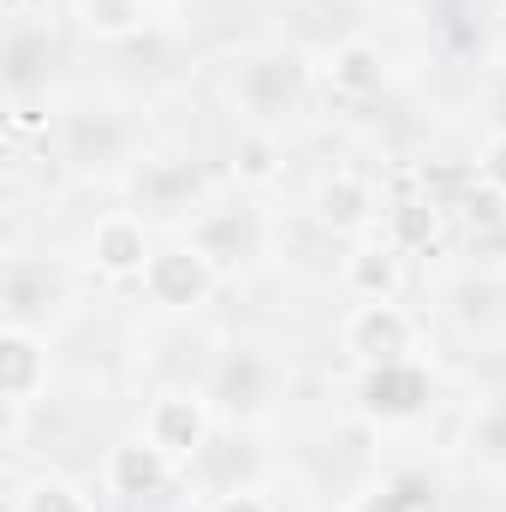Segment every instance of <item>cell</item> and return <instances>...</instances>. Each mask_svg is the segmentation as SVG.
I'll return each instance as SVG.
<instances>
[{"label":"cell","mask_w":506,"mask_h":512,"mask_svg":"<svg viewBox=\"0 0 506 512\" xmlns=\"http://www.w3.org/2000/svg\"><path fill=\"white\" fill-rule=\"evenodd\" d=\"M137 280H143V292H149V304H155V310L191 316V310H203V304L215 298L221 268H215V256L203 251L197 239H191V245H185V239H173V245H155L149 268H143Z\"/></svg>","instance_id":"1"},{"label":"cell","mask_w":506,"mask_h":512,"mask_svg":"<svg viewBox=\"0 0 506 512\" xmlns=\"http://www.w3.org/2000/svg\"><path fill=\"white\" fill-rule=\"evenodd\" d=\"M340 346L364 370H376V364H411V352H417V316L399 298L352 304V316L340 322Z\"/></svg>","instance_id":"2"},{"label":"cell","mask_w":506,"mask_h":512,"mask_svg":"<svg viewBox=\"0 0 506 512\" xmlns=\"http://www.w3.org/2000/svg\"><path fill=\"white\" fill-rule=\"evenodd\" d=\"M310 221H316L322 233H334V239H352V245L370 239L376 221H381L376 185H370L364 173H352V167L316 179V191H310Z\"/></svg>","instance_id":"3"},{"label":"cell","mask_w":506,"mask_h":512,"mask_svg":"<svg viewBox=\"0 0 506 512\" xmlns=\"http://www.w3.org/2000/svg\"><path fill=\"white\" fill-rule=\"evenodd\" d=\"M209 399L203 393H191V387H167V393H155L149 399V411H143V435L173 459V465H191L203 447H209Z\"/></svg>","instance_id":"4"},{"label":"cell","mask_w":506,"mask_h":512,"mask_svg":"<svg viewBox=\"0 0 506 512\" xmlns=\"http://www.w3.org/2000/svg\"><path fill=\"white\" fill-rule=\"evenodd\" d=\"M233 90H239V108H245V114L280 120V114L298 108V96H304V66H298V54H251V60L239 66Z\"/></svg>","instance_id":"5"},{"label":"cell","mask_w":506,"mask_h":512,"mask_svg":"<svg viewBox=\"0 0 506 512\" xmlns=\"http://www.w3.org/2000/svg\"><path fill=\"white\" fill-rule=\"evenodd\" d=\"M42 387H48V334H36L30 322H6L0 328V393H6V405L24 411Z\"/></svg>","instance_id":"6"},{"label":"cell","mask_w":506,"mask_h":512,"mask_svg":"<svg viewBox=\"0 0 506 512\" xmlns=\"http://www.w3.org/2000/svg\"><path fill=\"white\" fill-rule=\"evenodd\" d=\"M149 256H155L149 227H143V215H131V209H108V215L90 227V262H96V274H108V280L143 274Z\"/></svg>","instance_id":"7"},{"label":"cell","mask_w":506,"mask_h":512,"mask_svg":"<svg viewBox=\"0 0 506 512\" xmlns=\"http://www.w3.org/2000/svg\"><path fill=\"white\" fill-rule=\"evenodd\" d=\"M173 471H179V465H173L149 435H131V441H120V447H108V471H102V477H108L114 495L143 501V495H161Z\"/></svg>","instance_id":"8"},{"label":"cell","mask_w":506,"mask_h":512,"mask_svg":"<svg viewBox=\"0 0 506 512\" xmlns=\"http://www.w3.org/2000/svg\"><path fill=\"white\" fill-rule=\"evenodd\" d=\"M399 280H405V256L393 251L387 239H358L346 262H340V286L358 298V304H376V298H399Z\"/></svg>","instance_id":"9"},{"label":"cell","mask_w":506,"mask_h":512,"mask_svg":"<svg viewBox=\"0 0 506 512\" xmlns=\"http://www.w3.org/2000/svg\"><path fill=\"white\" fill-rule=\"evenodd\" d=\"M429 399V376L417 364H376L364 370V411L370 417H411Z\"/></svg>","instance_id":"10"},{"label":"cell","mask_w":506,"mask_h":512,"mask_svg":"<svg viewBox=\"0 0 506 512\" xmlns=\"http://www.w3.org/2000/svg\"><path fill=\"white\" fill-rule=\"evenodd\" d=\"M131 191H137L143 209H167V215H179V209L197 203V173H191L185 161H143L137 179H131Z\"/></svg>","instance_id":"11"},{"label":"cell","mask_w":506,"mask_h":512,"mask_svg":"<svg viewBox=\"0 0 506 512\" xmlns=\"http://www.w3.org/2000/svg\"><path fill=\"white\" fill-rule=\"evenodd\" d=\"M72 12L90 42H131L149 24V0H72Z\"/></svg>","instance_id":"12"},{"label":"cell","mask_w":506,"mask_h":512,"mask_svg":"<svg viewBox=\"0 0 506 512\" xmlns=\"http://www.w3.org/2000/svg\"><path fill=\"white\" fill-rule=\"evenodd\" d=\"M435 233H441V209H435V203H423V197H405V203L381 209V239H387L399 256L429 251V245H435Z\"/></svg>","instance_id":"13"},{"label":"cell","mask_w":506,"mask_h":512,"mask_svg":"<svg viewBox=\"0 0 506 512\" xmlns=\"http://www.w3.org/2000/svg\"><path fill=\"white\" fill-rule=\"evenodd\" d=\"M328 78H334V90H340V96H376L381 78H387L381 48H370V42H340V48H334Z\"/></svg>","instance_id":"14"},{"label":"cell","mask_w":506,"mask_h":512,"mask_svg":"<svg viewBox=\"0 0 506 512\" xmlns=\"http://www.w3.org/2000/svg\"><path fill=\"white\" fill-rule=\"evenodd\" d=\"M12 512H90V495H84L72 477L48 471V477H30V483L18 489Z\"/></svg>","instance_id":"15"},{"label":"cell","mask_w":506,"mask_h":512,"mask_svg":"<svg viewBox=\"0 0 506 512\" xmlns=\"http://www.w3.org/2000/svg\"><path fill=\"white\" fill-rule=\"evenodd\" d=\"M346 512H435V507L417 483H370L364 495H352Z\"/></svg>","instance_id":"16"},{"label":"cell","mask_w":506,"mask_h":512,"mask_svg":"<svg viewBox=\"0 0 506 512\" xmlns=\"http://www.w3.org/2000/svg\"><path fill=\"white\" fill-rule=\"evenodd\" d=\"M477 173H483V185H489L495 197H506V131H495V137L477 149Z\"/></svg>","instance_id":"17"},{"label":"cell","mask_w":506,"mask_h":512,"mask_svg":"<svg viewBox=\"0 0 506 512\" xmlns=\"http://www.w3.org/2000/svg\"><path fill=\"white\" fill-rule=\"evenodd\" d=\"M209 512H280L262 489H227V495H215L209 501Z\"/></svg>","instance_id":"18"},{"label":"cell","mask_w":506,"mask_h":512,"mask_svg":"<svg viewBox=\"0 0 506 512\" xmlns=\"http://www.w3.org/2000/svg\"><path fill=\"white\" fill-rule=\"evenodd\" d=\"M268 155H274V149H268L262 137L245 143V179H268V173H274V161H268Z\"/></svg>","instance_id":"19"}]
</instances>
